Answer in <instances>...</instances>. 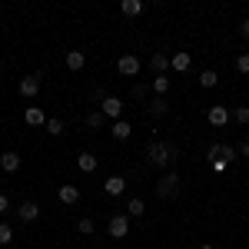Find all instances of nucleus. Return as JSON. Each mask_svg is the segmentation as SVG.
<instances>
[{
	"mask_svg": "<svg viewBox=\"0 0 249 249\" xmlns=\"http://www.w3.org/2000/svg\"><path fill=\"white\" fill-rule=\"evenodd\" d=\"M116 70H120L123 77H136V73H140V60H136L133 53H123V57L116 60Z\"/></svg>",
	"mask_w": 249,
	"mask_h": 249,
	"instance_id": "2",
	"label": "nucleus"
},
{
	"mask_svg": "<svg viewBox=\"0 0 249 249\" xmlns=\"http://www.w3.org/2000/svg\"><path fill=\"white\" fill-rule=\"evenodd\" d=\"M199 83H203L206 90H213V87L219 83V73H216V70H203V73H199Z\"/></svg>",
	"mask_w": 249,
	"mask_h": 249,
	"instance_id": "20",
	"label": "nucleus"
},
{
	"mask_svg": "<svg viewBox=\"0 0 249 249\" xmlns=\"http://www.w3.org/2000/svg\"><path fill=\"white\" fill-rule=\"evenodd\" d=\"M166 110H170V107H166V100H163V96H156L153 103H150V113H153V116H163Z\"/></svg>",
	"mask_w": 249,
	"mask_h": 249,
	"instance_id": "22",
	"label": "nucleus"
},
{
	"mask_svg": "<svg viewBox=\"0 0 249 249\" xmlns=\"http://www.w3.org/2000/svg\"><path fill=\"white\" fill-rule=\"evenodd\" d=\"M10 239H14V230H10L7 223H0V246H7Z\"/></svg>",
	"mask_w": 249,
	"mask_h": 249,
	"instance_id": "25",
	"label": "nucleus"
},
{
	"mask_svg": "<svg viewBox=\"0 0 249 249\" xmlns=\"http://www.w3.org/2000/svg\"><path fill=\"white\" fill-rule=\"evenodd\" d=\"M100 113H103V116H113V123H116L120 113H123V103H120L116 96H107V100L100 103Z\"/></svg>",
	"mask_w": 249,
	"mask_h": 249,
	"instance_id": "4",
	"label": "nucleus"
},
{
	"mask_svg": "<svg viewBox=\"0 0 249 249\" xmlns=\"http://www.w3.org/2000/svg\"><path fill=\"white\" fill-rule=\"evenodd\" d=\"M77 166H80L83 173H93V170H96V156H93V153H80Z\"/></svg>",
	"mask_w": 249,
	"mask_h": 249,
	"instance_id": "18",
	"label": "nucleus"
},
{
	"mask_svg": "<svg viewBox=\"0 0 249 249\" xmlns=\"http://www.w3.org/2000/svg\"><path fill=\"white\" fill-rule=\"evenodd\" d=\"M47 133H50V136H60V133H63V120L50 116V120H47Z\"/></svg>",
	"mask_w": 249,
	"mask_h": 249,
	"instance_id": "23",
	"label": "nucleus"
},
{
	"mask_svg": "<svg viewBox=\"0 0 249 249\" xmlns=\"http://www.w3.org/2000/svg\"><path fill=\"white\" fill-rule=\"evenodd\" d=\"M80 232H93V219H90V216L80 219Z\"/></svg>",
	"mask_w": 249,
	"mask_h": 249,
	"instance_id": "29",
	"label": "nucleus"
},
{
	"mask_svg": "<svg viewBox=\"0 0 249 249\" xmlns=\"http://www.w3.org/2000/svg\"><path fill=\"white\" fill-rule=\"evenodd\" d=\"M17 213H20V219H23V223H34V219L40 216V206H37V203H23Z\"/></svg>",
	"mask_w": 249,
	"mask_h": 249,
	"instance_id": "13",
	"label": "nucleus"
},
{
	"mask_svg": "<svg viewBox=\"0 0 249 249\" xmlns=\"http://www.w3.org/2000/svg\"><path fill=\"white\" fill-rule=\"evenodd\" d=\"M60 203H67V206L80 203V190H77V186H70V183H63V186H60Z\"/></svg>",
	"mask_w": 249,
	"mask_h": 249,
	"instance_id": "9",
	"label": "nucleus"
},
{
	"mask_svg": "<svg viewBox=\"0 0 249 249\" xmlns=\"http://www.w3.org/2000/svg\"><path fill=\"white\" fill-rule=\"evenodd\" d=\"M232 156H236V150H232V146H219V160H223L226 166L232 163Z\"/></svg>",
	"mask_w": 249,
	"mask_h": 249,
	"instance_id": "26",
	"label": "nucleus"
},
{
	"mask_svg": "<svg viewBox=\"0 0 249 249\" xmlns=\"http://www.w3.org/2000/svg\"><path fill=\"white\" fill-rule=\"evenodd\" d=\"M150 67L156 70V77H163V73L170 70V57H166V53H153V57H150Z\"/></svg>",
	"mask_w": 249,
	"mask_h": 249,
	"instance_id": "12",
	"label": "nucleus"
},
{
	"mask_svg": "<svg viewBox=\"0 0 249 249\" xmlns=\"http://www.w3.org/2000/svg\"><path fill=\"white\" fill-rule=\"evenodd\" d=\"M170 67H173V70H179V73H183V70H190V53H173Z\"/></svg>",
	"mask_w": 249,
	"mask_h": 249,
	"instance_id": "15",
	"label": "nucleus"
},
{
	"mask_svg": "<svg viewBox=\"0 0 249 249\" xmlns=\"http://www.w3.org/2000/svg\"><path fill=\"white\" fill-rule=\"evenodd\" d=\"M7 206H10V203H7V196L0 193V213H7Z\"/></svg>",
	"mask_w": 249,
	"mask_h": 249,
	"instance_id": "31",
	"label": "nucleus"
},
{
	"mask_svg": "<svg viewBox=\"0 0 249 249\" xmlns=\"http://www.w3.org/2000/svg\"><path fill=\"white\" fill-rule=\"evenodd\" d=\"M23 120H27L30 126H47V116H43V110H40V107H27Z\"/></svg>",
	"mask_w": 249,
	"mask_h": 249,
	"instance_id": "10",
	"label": "nucleus"
},
{
	"mask_svg": "<svg viewBox=\"0 0 249 249\" xmlns=\"http://www.w3.org/2000/svg\"><path fill=\"white\" fill-rule=\"evenodd\" d=\"M103 190H107V196H123V193H126V179H123V176H110V179L103 183Z\"/></svg>",
	"mask_w": 249,
	"mask_h": 249,
	"instance_id": "7",
	"label": "nucleus"
},
{
	"mask_svg": "<svg viewBox=\"0 0 249 249\" xmlns=\"http://www.w3.org/2000/svg\"><path fill=\"white\" fill-rule=\"evenodd\" d=\"M236 70H239V73H249V53H243V57L236 60Z\"/></svg>",
	"mask_w": 249,
	"mask_h": 249,
	"instance_id": "28",
	"label": "nucleus"
},
{
	"mask_svg": "<svg viewBox=\"0 0 249 249\" xmlns=\"http://www.w3.org/2000/svg\"><path fill=\"white\" fill-rule=\"evenodd\" d=\"M103 120H107V116L100 113V110H90V113H87V126H93V130H96V126H103Z\"/></svg>",
	"mask_w": 249,
	"mask_h": 249,
	"instance_id": "24",
	"label": "nucleus"
},
{
	"mask_svg": "<svg viewBox=\"0 0 249 249\" xmlns=\"http://www.w3.org/2000/svg\"><path fill=\"white\" fill-rule=\"evenodd\" d=\"M146 156H150V163H156V166H166V163H170V156H173V150L166 146V143L153 140V143L146 146Z\"/></svg>",
	"mask_w": 249,
	"mask_h": 249,
	"instance_id": "1",
	"label": "nucleus"
},
{
	"mask_svg": "<svg viewBox=\"0 0 249 249\" xmlns=\"http://www.w3.org/2000/svg\"><path fill=\"white\" fill-rule=\"evenodd\" d=\"M239 153H243V156H249V140H243V146H239Z\"/></svg>",
	"mask_w": 249,
	"mask_h": 249,
	"instance_id": "32",
	"label": "nucleus"
},
{
	"mask_svg": "<svg viewBox=\"0 0 249 249\" xmlns=\"http://www.w3.org/2000/svg\"><path fill=\"white\" fill-rule=\"evenodd\" d=\"M83 63H87L83 50H70V53H67V67H70V70H83Z\"/></svg>",
	"mask_w": 249,
	"mask_h": 249,
	"instance_id": "14",
	"label": "nucleus"
},
{
	"mask_svg": "<svg viewBox=\"0 0 249 249\" xmlns=\"http://www.w3.org/2000/svg\"><path fill=\"white\" fill-rule=\"evenodd\" d=\"M37 93H40V77L37 73L20 80V96H37Z\"/></svg>",
	"mask_w": 249,
	"mask_h": 249,
	"instance_id": "8",
	"label": "nucleus"
},
{
	"mask_svg": "<svg viewBox=\"0 0 249 249\" xmlns=\"http://www.w3.org/2000/svg\"><path fill=\"white\" fill-rule=\"evenodd\" d=\"M126 213H130V216H143V199H140V196H133V199H130V203H126Z\"/></svg>",
	"mask_w": 249,
	"mask_h": 249,
	"instance_id": "21",
	"label": "nucleus"
},
{
	"mask_svg": "<svg viewBox=\"0 0 249 249\" xmlns=\"http://www.w3.org/2000/svg\"><path fill=\"white\" fill-rule=\"evenodd\" d=\"M153 93L156 96H166V93H170V77H166V73L153 80Z\"/></svg>",
	"mask_w": 249,
	"mask_h": 249,
	"instance_id": "19",
	"label": "nucleus"
},
{
	"mask_svg": "<svg viewBox=\"0 0 249 249\" xmlns=\"http://www.w3.org/2000/svg\"><path fill=\"white\" fill-rule=\"evenodd\" d=\"M199 249H213V246H199Z\"/></svg>",
	"mask_w": 249,
	"mask_h": 249,
	"instance_id": "33",
	"label": "nucleus"
},
{
	"mask_svg": "<svg viewBox=\"0 0 249 249\" xmlns=\"http://www.w3.org/2000/svg\"><path fill=\"white\" fill-rule=\"evenodd\" d=\"M130 133H133V126H130L126 120H116L113 123V136L116 140H130Z\"/></svg>",
	"mask_w": 249,
	"mask_h": 249,
	"instance_id": "16",
	"label": "nucleus"
},
{
	"mask_svg": "<svg viewBox=\"0 0 249 249\" xmlns=\"http://www.w3.org/2000/svg\"><path fill=\"white\" fill-rule=\"evenodd\" d=\"M126 232H130V219H126V216H113V219H110V236H113V239H123Z\"/></svg>",
	"mask_w": 249,
	"mask_h": 249,
	"instance_id": "5",
	"label": "nucleus"
},
{
	"mask_svg": "<svg viewBox=\"0 0 249 249\" xmlns=\"http://www.w3.org/2000/svg\"><path fill=\"white\" fill-rule=\"evenodd\" d=\"M120 7H123V14H126V17H136V14H143V0H123Z\"/></svg>",
	"mask_w": 249,
	"mask_h": 249,
	"instance_id": "17",
	"label": "nucleus"
},
{
	"mask_svg": "<svg viewBox=\"0 0 249 249\" xmlns=\"http://www.w3.org/2000/svg\"><path fill=\"white\" fill-rule=\"evenodd\" d=\"M239 34H243V37L249 40V20H243V23H239Z\"/></svg>",
	"mask_w": 249,
	"mask_h": 249,
	"instance_id": "30",
	"label": "nucleus"
},
{
	"mask_svg": "<svg viewBox=\"0 0 249 249\" xmlns=\"http://www.w3.org/2000/svg\"><path fill=\"white\" fill-rule=\"evenodd\" d=\"M0 170H3V173H17L20 170V156L14 153V150L3 153V156H0Z\"/></svg>",
	"mask_w": 249,
	"mask_h": 249,
	"instance_id": "11",
	"label": "nucleus"
},
{
	"mask_svg": "<svg viewBox=\"0 0 249 249\" xmlns=\"http://www.w3.org/2000/svg\"><path fill=\"white\" fill-rule=\"evenodd\" d=\"M232 120H236V123H249V107H236Z\"/></svg>",
	"mask_w": 249,
	"mask_h": 249,
	"instance_id": "27",
	"label": "nucleus"
},
{
	"mask_svg": "<svg viewBox=\"0 0 249 249\" xmlns=\"http://www.w3.org/2000/svg\"><path fill=\"white\" fill-rule=\"evenodd\" d=\"M176 186H179V176H176V173H166V176L160 179V186H156V196H163V199H166V196L176 193Z\"/></svg>",
	"mask_w": 249,
	"mask_h": 249,
	"instance_id": "3",
	"label": "nucleus"
},
{
	"mask_svg": "<svg viewBox=\"0 0 249 249\" xmlns=\"http://www.w3.org/2000/svg\"><path fill=\"white\" fill-rule=\"evenodd\" d=\"M230 110H226V107H210V113H206V120H210L213 126H226V123H230Z\"/></svg>",
	"mask_w": 249,
	"mask_h": 249,
	"instance_id": "6",
	"label": "nucleus"
}]
</instances>
